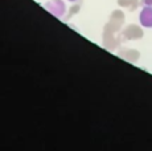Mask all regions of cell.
<instances>
[{
	"mask_svg": "<svg viewBox=\"0 0 152 151\" xmlns=\"http://www.w3.org/2000/svg\"><path fill=\"white\" fill-rule=\"evenodd\" d=\"M45 7L50 11L52 13H54L56 16H62L65 12V4H64L61 0H53V1H49L45 4Z\"/></svg>",
	"mask_w": 152,
	"mask_h": 151,
	"instance_id": "cell-1",
	"label": "cell"
},
{
	"mask_svg": "<svg viewBox=\"0 0 152 151\" xmlns=\"http://www.w3.org/2000/svg\"><path fill=\"white\" fill-rule=\"evenodd\" d=\"M140 23L143 27L152 28V7H144L140 12Z\"/></svg>",
	"mask_w": 152,
	"mask_h": 151,
	"instance_id": "cell-2",
	"label": "cell"
},
{
	"mask_svg": "<svg viewBox=\"0 0 152 151\" xmlns=\"http://www.w3.org/2000/svg\"><path fill=\"white\" fill-rule=\"evenodd\" d=\"M142 4L144 7H152V0H142Z\"/></svg>",
	"mask_w": 152,
	"mask_h": 151,
	"instance_id": "cell-3",
	"label": "cell"
},
{
	"mask_svg": "<svg viewBox=\"0 0 152 151\" xmlns=\"http://www.w3.org/2000/svg\"><path fill=\"white\" fill-rule=\"evenodd\" d=\"M69 1H77V0H69Z\"/></svg>",
	"mask_w": 152,
	"mask_h": 151,
	"instance_id": "cell-4",
	"label": "cell"
}]
</instances>
